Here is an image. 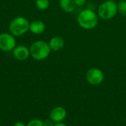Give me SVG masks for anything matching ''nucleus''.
Masks as SVG:
<instances>
[{"mask_svg":"<svg viewBox=\"0 0 126 126\" xmlns=\"http://www.w3.org/2000/svg\"><path fill=\"white\" fill-rule=\"evenodd\" d=\"M66 111L62 106H57L52 109L49 114V118L55 123H62L66 117Z\"/></svg>","mask_w":126,"mask_h":126,"instance_id":"0eeeda50","label":"nucleus"},{"mask_svg":"<svg viewBox=\"0 0 126 126\" xmlns=\"http://www.w3.org/2000/svg\"><path fill=\"white\" fill-rule=\"evenodd\" d=\"M54 126H67L66 124L63 123H55Z\"/></svg>","mask_w":126,"mask_h":126,"instance_id":"a211bd4d","label":"nucleus"},{"mask_svg":"<svg viewBox=\"0 0 126 126\" xmlns=\"http://www.w3.org/2000/svg\"><path fill=\"white\" fill-rule=\"evenodd\" d=\"M99 21L97 13L90 9H85L82 10L77 17V22L78 25L86 30L94 29Z\"/></svg>","mask_w":126,"mask_h":126,"instance_id":"f257e3e1","label":"nucleus"},{"mask_svg":"<svg viewBox=\"0 0 126 126\" xmlns=\"http://www.w3.org/2000/svg\"><path fill=\"white\" fill-rule=\"evenodd\" d=\"M10 33L0 34V49L4 52L13 50L16 46V39Z\"/></svg>","mask_w":126,"mask_h":126,"instance_id":"423d86ee","label":"nucleus"},{"mask_svg":"<svg viewBox=\"0 0 126 126\" xmlns=\"http://www.w3.org/2000/svg\"><path fill=\"white\" fill-rule=\"evenodd\" d=\"M74 1H75L76 6H80V7H81V6H83V5L86 4V0H74Z\"/></svg>","mask_w":126,"mask_h":126,"instance_id":"dca6fc26","label":"nucleus"},{"mask_svg":"<svg viewBox=\"0 0 126 126\" xmlns=\"http://www.w3.org/2000/svg\"><path fill=\"white\" fill-rule=\"evenodd\" d=\"M26 126H44L43 121L39 119H33L30 120Z\"/></svg>","mask_w":126,"mask_h":126,"instance_id":"4468645a","label":"nucleus"},{"mask_svg":"<svg viewBox=\"0 0 126 126\" xmlns=\"http://www.w3.org/2000/svg\"><path fill=\"white\" fill-rule=\"evenodd\" d=\"M117 10L119 13L126 16V0H121L117 3Z\"/></svg>","mask_w":126,"mask_h":126,"instance_id":"ddd939ff","label":"nucleus"},{"mask_svg":"<svg viewBox=\"0 0 126 126\" xmlns=\"http://www.w3.org/2000/svg\"><path fill=\"white\" fill-rule=\"evenodd\" d=\"M13 57L18 61H25L30 55V49L24 45L16 46L13 50Z\"/></svg>","mask_w":126,"mask_h":126,"instance_id":"6e6552de","label":"nucleus"},{"mask_svg":"<svg viewBox=\"0 0 126 126\" xmlns=\"http://www.w3.org/2000/svg\"><path fill=\"white\" fill-rule=\"evenodd\" d=\"M26 126V125H24L23 123H21V122H17V123H16L15 124H14V126Z\"/></svg>","mask_w":126,"mask_h":126,"instance_id":"f3484780","label":"nucleus"},{"mask_svg":"<svg viewBox=\"0 0 126 126\" xmlns=\"http://www.w3.org/2000/svg\"><path fill=\"white\" fill-rule=\"evenodd\" d=\"M44 126H55V123L49 118V119H47L43 122Z\"/></svg>","mask_w":126,"mask_h":126,"instance_id":"2eb2a0df","label":"nucleus"},{"mask_svg":"<svg viewBox=\"0 0 126 126\" xmlns=\"http://www.w3.org/2000/svg\"><path fill=\"white\" fill-rule=\"evenodd\" d=\"M86 79L90 85L98 86L103 82L104 74L98 68H91L86 73Z\"/></svg>","mask_w":126,"mask_h":126,"instance_id":"39448f33","label":"nucleus"},{"mask_svg":"<svg viewBox=\"0 0 126 126\" xmlns=\"http://www.w3.org/2000/svg\"><path fill=\"white\" fill-rule=\"evenodd\" d=\"M59 6L63 11L68 13H72L77 7L74 0H59Z\"/></svg>","mask_w":126,"mask_h":126,"instance_id":"9b49d317","label":"nucleus"},{"mask_svg":"<svg viewBox=\"0 0 126 126\" xmlns=\"http://www.w3.org/2000/svg\"><path fill=\"white\" fill-rule=\"evenodd\" d=\"M117 3L114 0H106L101 3L97 9V16L103 20H110L117 14Z\"/></svg>","mask_w":126,"mask_h":126,"instance_id":"7ed1b4c3","label":"nucleus"},{"mask_svg":"<svg viewBox=\"0 0 126 126\" xmlns=\"http://www.w3.org/2000/svg\"><path fill=\"white\" fill-rule=\"evenodd\" d=\"M30 22L22 16H18L13 18L9 25V30L10 34L13 36H21L29 30Z\"/></svg>","mask_w":126,"mask_h":126,"instance_id":"20e7f679","label":"nucleus"},{"mask_svg":"<svg viewBox=\"0 0 126 126\" xmlns=\"http://www.w3.org/2000/svg\"><path fill=\"white\" fill-rule=\"evenodd\" d=\"M65 45V41L64 39L59 35H55L52 37L49 42V46L52 51H60L61 50Z\"/></svg>","mask_w":126,"mask_h":126,"instance_id":"1a4fd4ad","label":"nucleus"},{"mask_svg":"<svg viewBox=\"0 0 126 126\" xmlns=\"http://www.w3.org/2000/svg\"><path fill=\"white\" fill-rule=\"evenodd\" d=\"M35 4L38 9L41 10H45L49 6V0H36Z\"/></svg>","mask_w":126,"mask_h":126,"instance_id":"f8f14e48","label":"nucleus"},{"mask_svg":"<svg viewBox=\"0 0 126 126\" xmlns=\"http://www.w3.org/2000/svg\"><path fill=\"white\" fill-rule=\"evenodd\" d=\"M32 58L36 61H43L47 58L51 52L49 44L44 41H37L32 44L30 47Z\"/></svg>","mask_w":126,"mask_h":126,"instance_id":"f03ea898","label":"nucleus"},{"mask_svg":"<svg viewBox=\"0 0 126 126\" xmlns=\"http://www.w3.org/2000/svg\"><path fill=\"white\" fill-rule=\"evenodd\" d=\"M45 28V24L41 20H35L30 23L29 30L33 34H41L44 32Z\"/></svg>","mask_w":126,"mask_h":126,"instance_id":"9d476101","label":"nucleus"}]
</instances>
